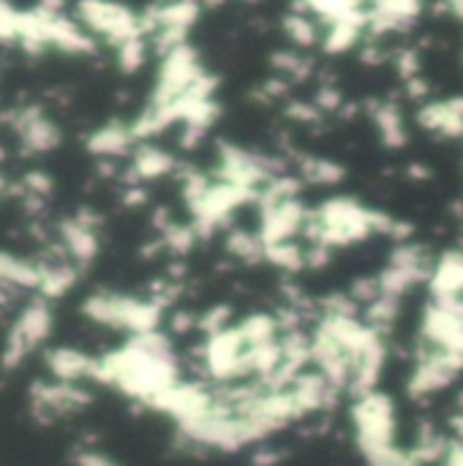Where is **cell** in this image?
Segmentation results:
<instances>
[{
	"instance_id": "18",
	"label": "cell",
	"mask_w": 463,
	"mask_h": 466,
	"mask_svg": "<svg viewBox=\"0 0 463 466\" xmlns=\"http://www.w3.org/2000/svg\"><path fill=\"white\" fill-rule=\"evenodd\" d=\"M44 363H46V371L52 374V380L68 382V385L93 382L96 369H98V358H90L87 352L74 350V347H52V350H46Z\"/></svg>"
},
{
	"instance_id": "40",
	"label": "cell",
	"mask_w": 463,
	"mask_h": 466,
	"mask_svg": "<svg viewBox=\"0 0 463 466\" xmlns=\"http://www.w3.org/2000/svg\"><path fill=\"white\" fill-rule=\"evenodd\" d=\"M450 431H453V440L463 442V412H456V415L450 418Z\"/></svg>"
},
{
	"instance_id": "17",
	"label": "cell",
	"mask_w": 463,
	"mask_h": 466,
	"mask_svg": "<svg viewBox=\"0 0 463 466\" xmlns=\"http://www.w3.org/2000/svg\"><path fill=\"white\" fill-rule=\"evenodd\" d=\"M418 126L445 139H463V96L426 101L418 106Z\"/></svg>"
},
{
	"instance_id": "28",
	"label": "cell",
	"mask_w": 463,
	"mask_h": 466,
	"mask_svg": "<svg viewBox=\"0 0 463 466\" xmlns=\"http://www.w3.org/2000/svg\"><path fill=\"white\" fill-rule=\"evenodd\" d=\"M224 246H226V251H229L235 259H240V262H246V265L265 262V243H262V238H259L257 232L235 229V232L226 235Z\"/></svg>"
},
{
	"instance_id": "33",
	"label": "cell",
	"mask_w": 463,
	"mask_h": 466,
	"mask_svg": "<svg viewBox=\"0 0 463 466\" xmlns=\"http://www.w3.org/2000/svg\"><path fill=\"white\" fill-rule=\"evenodd\" d=\"M287 117H292L297 123H319L325 117V112L314 101H292L287 106Z\"/></svg>"
},
{
	"instance_id": "37",
	"label": "cell",
	"mask_w": 463,
	"mask_h": 466,
	"mask_svg": "<svg viewBox=\"0 0 463 466\" xmlns=\"http://www.w3.org/2000/svg\"><path fill=\"white\" fill-rule=\"evenodd\" d=\"M442 466H463V442L450 437V445H448V453L442 459Z\"/></svg>"
},
{
	"instance_id": "36",
	"label": "cell",
	"mask_w": 463,
	"mask_h": 466,
	"mask_svg": "<svg viewBox=\"0 0 463 466\" xmlns=\"http://www.w3.org/2000/svg\"><path fill=\"white\" fill-rule=\"evenodd\" d=\"M407 85V96L412 98V101H423L426 104V96H428V82L423 79V76H415V79H409V82H404Z\"/></svg>"
},
{
	"instance_id": "35",
	"label": "cell",
	"mask_w": 463,
	"mask_h": 466,
	"mask_svg": "<svg viewBox=\"0 0 463 466\" xmlns=\"http://www.w3.org/2000/svg\"><path fill=\"white\" fill-rule=\"evenodd\" d=\"M74 466H120L115 459H109L101 451H76L74 453Z\"/></svg>"
},
{
	"instance_id": "8",
	"label": "cell",
	"mask_w": 463,
	"mask_h": 466,
	"mask_svg": "<svg viewBox=\"0 0 463 466\" xmlns=\"http://www.w3.org/2000/svg\"><path fill=\"white\" fill-rule=\"evenodd\" d=\"M259 227L257 235L265 246L292 243L300 240L311 216V208L303 202V197H278V194H259Z\"/></svg>"
},
{
	"instance_id": "24",
	"label": "cell",
	"mask_w": 463,
	"mask_h": 466,
	"mask_svg": "<svg viewBox=\"0 0 463 466\" xmlns=\"http://www.w3.org/2000/svg\"><path fill=\"white\" fill-rule=\"evenodd\" d=\"M297 177L303 180V186H338L347 177V169L325 156H300Z\"/></svg>"
},
{
	"instance_id": "2",
	"label": "cell",
	"mask_w": 463,
	"mask_h": 466,
	"mask_svg": "<svg viewBox=\"0 0 463 466\" xmlns=\"http://www.w3.org/2000/svg\"><path fill=\"white\" fill-rule=\"evenodd\" d=\"M377 235H388L396 243H407L412 240V227L379 208L360 202L357 197L336 194L311 208L303 240L311 246H325L327 251H338L366 243Z\"/></svg>"
},
{
	"instance_id": "11",
	"label": "cell",
	"mask_w": 463,
	"mask_h": 466,
	"mask_svg": "<svg viewBox=\"0 0 463 466\" xmlns=\"http://www.w3.org/2000/svg\"><path fill=\"white\" fill-rule=\"evenodd\" d=\"M463 374V358L428 347V344H418V355L407 380V393L415 401L431 399L442 390H448L458 377Z\"/></svg>"
},
{
	"instance_id": "27",
	"label": "cell",
	"mask_w": 463,
	"mask_h": 466,
	"mask_svg": "<svg viewBox=\"0 0 463 466\" xmlns=\"http://www.w3.org/2000/svg\"><path fill=\"white\" fill-rule=\"evenodd\" d=\"M270 66L276 68L278 76H284L287 82H306L314 71V60L306 57L297 49H278L270 57Z\"/></svg>"
},
{
	"instance_id": "4",
	"label": "cell",
	"mask_w": 463,
	"mask_h": 466,
	"mask_svg": "<svg viewBox=\"0 0 463 466\" xmlns=\"http://www.w3.org/2000/svg\"><path fill=\"white\" fill-rule=\"evenodd\" d=\"M79 311L104 328L123 330L128 336H145L161 330L164 309L150 298L120 295V292H93L82 300Z\"/></svg>"
},
{
	"instance_id": "15",
	"label": "cell",
	"mask_w": 463,
	"mask_h": 466,
	"mask_svg": "<svg viewBox=\"0 0 463 466\" xmlns=\"http://www.w3.org/2000/svg\"><path fill=\"white\" fill-rule=\"evenodd\" d=\"M11 128H14V134H16V139L22 145V153H27V156L49 153V150L60 147V142H63V134H60L57 123L49 120L41 106L16 109L11 115Z\"/></svg>"
},
{
	"instance_id": "31",
	"label": "cell",
	"mask_w": 463,
	"mask_h": 466,
	"mask_svg": "<svg viewBox=\"0 0 463 466\" xmlns=\"http://www.w3.org/2000/svg\"><path fill=\"white\" fill-rule=\"evenodd\" d=\"M393 66H396V71H398V76H401L404 82L420 76V55H418V49H412V46L396 49V52H393Z\"/></svg>"
},
{
	"instance_id": "10",
	"label": "cell",
	"mask_w": 463,
	"mask_h": 466,
	"mask_svg": "<svg viewBox=\"0 0 463 466\" xmlns=\"http://www.w3.org/2000/svg\"><path fill=\"white\" fill-rule=\"evenodd\" d=\"M49 333H52V309H49V300L38 295L19 311V317L8 328L3 355H0L3 369L5 371L19 369L22 360L49 339Z\"/></svg>"
},
{
	"instance_id": "25",
	"label": "cell",
	"mask_w": 463,
	"mask_h": 466,
	"mask_svg": "<svg viewBox=\"0 0 463 466\" xmlns=\"http://www.w3.org/2000/svg\"><path fill=\"white\" fill-rule=\"evenodd\" d=\"M284 33H287V38L295 44V46H300V49H311V46H317V44H322V30H319V25H317V19L308 14V8H297V11H289L287 16H284Z\"/></svg>"
},
{
	"instance_id": "12",
	"label": "cell",
	"mask_w": 463,
	"mask_h": 466,
	"mask_svg": "<svg viewBox=\"0 0 463 466\" xmlns=\"http://www.w3.org/2000/svg\"><path fill=\"white\" fill-rule=\"evenodd\" d=\"M418 341L463 358V300H431L423 306Z\"/></svg>"
},
{
	"instance_id": "9",
	"label": "cell",
	"mask_w": 463,
	"mask_h": 466,
	"mask_svg": "<svg viewBox=\"0 0 463 466\" xmlns=\"http://www.w3.org/2000/svg\"><path fill=\"white\" fill-rule=\"evenodd\" d=\"M76 22L96 38H104L109 46H120L142 35L139 14L117 0H76Z\"/></svg>"
},
{
	"instance_id": "43",
	"label": "cell",
	"mask_w": 463,
	"mask_h": 466,
	"mask_svg": "<svg viewBox=\"0 0 463 466\" xmlns=\"http://www.w3.org/2000/svg\"><path fill=\"white\" fill-rule=\"evenodd\" d=\"M243 3H257V0H243Z\"/></svg>"
},
{
	"instance_id": "41",
	"label": "cell",
	"mask_w": 463,
	"mask_h": 466,
	"mask_svg": "<svg viewBox=\"0 0 463 466\" xmlns=\"http://www.w3.org/2000/svg\"><path fill=\"white\" fill-rule=\"evenodd\" d=\"M202 5H207V8H218V5H224V0H199Z\"/></svg>"
},
{
	"instance_id": "26",
	"label": "cell",
	"mask_w": 463,
	"mask_h": 466,
	"mask_svg": "<svg viewBox=\"0 0 463 466\" xmlns=\"http://www.w3.org/2000/svg\"><path fill=\"white\" fill-rule=\"evenodd\" d=\"M265 262L273 265L281 273H303L308 270V246L300 240L292 243H278V246H265Z\"/></svg>"
},
{
	"instance_id": "7",
	"label": "cell",
	"mask_w": 463,
	"mask_h": 466,
	"mask_svg": "<svg viewBox=\"0 0 463 466\" xmlns=\"http://www.w3.org/2000/svg\"><path fill=\"white\" fill-rule=\"evenodd\" d=\"M437 257L415 240L407 243H396L393 254L388 257L385 268L377 273V284H379V295L401 300L415 292L418 287H426L431 273H434Z\"/></svg>"
},
{
	"instance_id": "22",
	"label": "cell",
	"mask_w": 463,
	"mask_h": 466,
	"mask_svg": "<svg viewBox=\"0 0 463 466\" xmlns=\"http://www.w3.org/2000/svg\"><path fill=\"white\" fill-rule=\"evenodd\" d=\"M87 150L98 158H117V156H126L136 147V139H134V131H131V123H120V120H112V123H104L101 128H96L90 137H87Z\"/></svg>"
},
{
	"instance_id": "19",
	"label": "cell",
	"mask_w": 463,
	"mask_h": 466,
	"mask_svg": "<svg viewBox=\"0 0 463 466\" xmlns=\"http://www.w3.org/2000/svg\"><path fill=\"white\" fill-rule=\"evenodd\" d=\"M46 44L49 49L65 52V55H96V38L71 16L65 14H49L46 11Z\"/></svg>"
},
{
	"instance_id": "30",
	"label": "cell",
	"mask_w": 463,
	"mask_h": 466,
	"mask_svg": "<svg viewBox=\"0 0 463 466\" xmlns=\"http://www.w3.org/2000/svg\"><path fill=\"white\" fill-rule=\"evenodd\" d=\"M366 466H420V464H418V459H415V453H412L409 448H398V445H393V448H385V451H379V453L366 456Z\"/></svg>"
},
{
	"instance_id": "39",
	"label": "cell",
	"mask_w": 463,
	"mask_h": 466,
	"mask_svg": "<svg viewBox=\"0 0 463 466\" xmlns=\"http://www.w3.org/2000/svg\"><path fill=\"white\" fill-rule=\"evenodd\" d=\"M278 453L276 451H259L257 456H254V464L257 466H273V464H278Z\"/></svg>"
},
{
	"instance_id": "13",
	"label": "cell",
	"mask_w": 463,
	"mask_h": 466,
	"mask_svg": "<svg viewBox=\"0 0 463 466\" xmlns=\"http://www.w3.org/2000/svg\"><path fill=\"white\" fill-rule=\"evenodd\" d=\"M93 401V396L82 385H68V382H33L30 388V404L38 420H55L63 415H74L85 410Z\"/></svg>"
},
{
	"instance_id": "14",
	"label": "cell",
	"mask_w": 463,
	"mask_h": 466,
	"mask_svg": "<svg viewBox=\"0 0 463 466\" xmlns=\"http://www.w3.org/2000/svg\"><path fill=\"white\" fill-rule=\"evenodd\" d=\"M98 216H93L90 210H79L76 216L71 218H63L57 224V240H60V248L68 254V259L82 270L87 268L96 257H98V248H101V240H98Z\"/></svg>"
},
{
	"instance_id": "42",
	"label": "cell",
	"mask_w": 463,
	"mask_h": 466,
	"mask_svg": "<svg viewBox=\"0 0 463 466\" xmlns=\"http://www.w3.org/2000/svg\"><path fill=\"white\" fill-rule=\"evenodd\" d=\"M5 188H8V183H5V180H3V175H0V197L5 194Z\"/></svg>"
},
{
	"instance_id": "34",
	"label": "cell",
	"mask_w": 463,
	"mask_h": 466,
	"mask_svg": "<svg viewBox=\"0 0 463 466\" xmlns=\"http://www.w3.org/2000/svg\"><path fill=\"white\" fill-rule=\"evenodd\" d=\"M314 104H317L325 115H327V112H338V109H344V96H341L338 87L322 85V87L317 90V96H314Z\"/></svg>"
},
{
	"instance_id": "23",
	"label": "cell",
	"mask_w": 463,
	"mask_h": 466,
	"mask_svg": "<svg viewBox=\"0 0 463 466\" xmlns=\"http://www.w3.org/2000/svg\"><path fill=\"white\" fill-rule=\"evenodd\" d=\"M368 115H371V120L377 126V134H379L385 147L401 150L409 142V131H407V123H404V115H401L398 104H393V101H371Z\"/></svg>"
},
{
	"instance_id": "21",
	"label": "cell",
	"mask_w": 463,
	"mask_h": 466,
	"mask_svg": "<svg viewBox=\"0 0 463 466\" xmlns=\"http://www.w3.org/2000/svg\"><path fill=\"white\" fill-rule=\"evenodd\" d=\"M431 300H463V251L450 248L437 257L434 273L426 284Z\"/></svg>"
},
{
	"instance_id": "32",
	"label": "cell",
	"mask_w": 463,
	"mask_h": 466,
	"mask_svg": "<svg viewBox=\"0 0 463 466\" xmlns=\"http://www.w3.org/2000/svg\"><path fill=\"white\" fill-rule=\"evenodd\" d=\"M19 19H22V11L0 0V44H14V41L19 44Z\"/></svg>"
},
{
	"instance_id": "16",
	"label": "cell",
	"mask_w": 463,
	"mask_h": 466,
	"mask_svg": "<svg viewBox=\"0 0 463 466\" xmlns=\"http://www.w3.org/2000/svg\"><path fill=\"white\" fill-rule=\"evenodd\" d=\"M368 11V30L374 38L407 33L423 14V0H374Z\"/></svg>"
},
{
	"instance_id": "5",
	"label": "cell",
	"mask_w": 463,
	"mask_h": 466,
	"mask_svg": "<svg viewBox=\"0 0 463 466\" xmlns=\"http://www.w3.org/2000/svg\"><path fill=\"white\" fill-rule=\"evenodd\" d=\"M349 418H352L355 445L363 459L396 445L398 412H396V401L390 393L371 390L360 399H352Z\"/></svg>"
},
{
	"instance_id": "20",
	"label": "cell",
	"mask_w": 463,
	"mask_h": 466,
	"mask_svg": "<svg viewBox=\"0 0 463 466\" xmlns=\"http://www.w3.org/2000/svg\"><path fill=\"white\" fill-rule=\"evenodd\" d=\"M180 164L177 158L158 147V145H150V142H139L134 147V156H131V167H128V186H142V183H150V180H161L172 172H177Z\"/></svg>"
},
{
	"instance_id": "1",
	"label": "cell",
	"mask_w": 463,
	"mask_h": 466,
	"mask_svg": "<svg viewBox=\"0 0 463 466\" xmlns=\"http://www.w3.org/2000/svg\"><path fill=\"white\" fill-rule=\"evenodd\" d=\"M93 382L115 388L123 396L150 407L158 396H164L183 380L169 336L156 330L145 336H128L123 347L98 358Z\"/></svg>"
},
{
	"instance_id": "3",
	"label": "cell",
	"mask_w": 463,
	"mask_h": 466,
	"mask_svg": "<svg viewBox=\"0 0 463 466\" xmlns=\"http://www.w3.org/2000/svg\"><path fill=\"white\" fill-rule=\"evenodd\" d=\"M218 76L210 74L191 44H180L161 57L150 106H172L180 98H216Z\"/></svg>"
},
{
	"instance_id": "38",
	"label": "cell",
	"mask_w": 463,
	"mask_h": 466,
	"mask_svg": "<svg viewBox=\"0 0 463 466\" xmlns=\"http://www.w3.org/2000/svg\"><path fill=\"white\" fill-rule=\"evenodd\" d=\"M434 11H437V14H439V11H442V14H450L453 19L463 22V0H442Z\"/></svg>"
},
{
	"instance_id": "29",
	"label": "cell",
	"mask_w": 463,
	"mask_h": 466,
	"mask_svg": "<svg viewBox=\"0 0 463 466\" xmlns=\"http://www.w3.org/2000/svg\"><path fill=\"white\" fill-rule=\"evenodd\" d=\"M147 46H150V41L145 35H136V38L120 44L117 46V66H120V71L123 74H136L145 66V60H147Z\"/></svg>"
},
{
	"instance_id": "6",
	"label": "cell",
	"mask_w": 463,
	"mask_h": 466,
	"mask_svg": "<svg viewBox=\"0 0 463 466\" xmlns=\"http://www.w3.org/2000/svg\"><path fill=\"white\" fill-rule=\"evenodd\" d=\"M210 175L216 180L232 183L237 188L262 194V188L273 177L284 175V161H278L273 156H265V153H257V150H248V147L235 145V142H218L216 167H213Z\"/></svg>"
}]
</instances>
